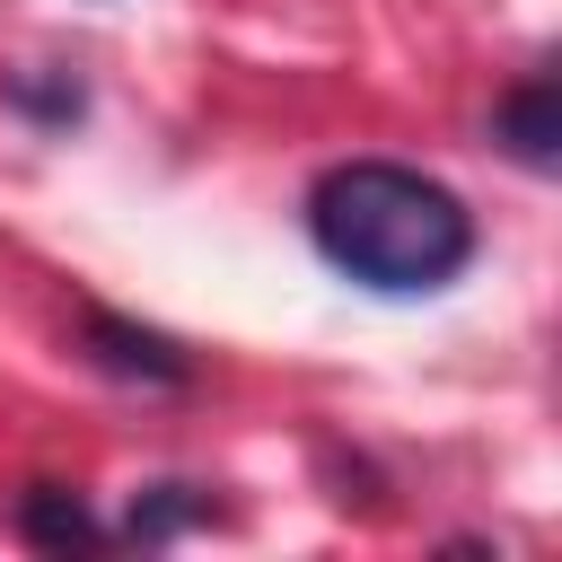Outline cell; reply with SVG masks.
Returning a JSON list of instances; mask_svg holds the SVG:
<instances>
[{
  "label": "cell",
  "instance_id": "obj_2",
  "mask_svg": "<svg viewBox=\"0 0 562 562\" xmlns=\"http://www.w3.org/2000/svg\"><path fill=\"white\" fill-rule=\"evenodd\" d=\"M88 360L114 369V378H140V386H184V378H193V360H184L167 334L123 325V316H105V307H88Z\"/></svg>",
  "mask_w": 562,
  "mask_h": 562
},
{
  "label": "cell",
  "instance_id": "obj_4",
  "mask_svg": "<svg viewBox=\"0 0 562 562\" xmlns=\"http://www.w3.org/2000/svg\"><path fill=\"white\" fill-rule=\"evenodd\" d=\"M501 140H509L518 167H553V149H562V97H553V79H527V88L501 97Z\"/></svg>",
  "mask_w": 562,
  "mask_h": 562
},
{
  "label": "cell",
  "instance_id": "obj_3",
  "mask_svg": "<svg viewBox=\"0 0 562 562\" xmlns=\"http://www.w3.org/2000/svg\"><path fill=\"white\" fill-rule=\"evenodd\" d=\"M18 536H26L35 553H97V544H105V527L88 518V501L61 492V483H26V501H18Z\"/></svg>",
  "mask_w": 562,
  "mask_h": 562
},
{
  "label": "cell",
  "instance_id": "obj_5",
  "mask_svg": "<svg viewBox=\"0 0 562 562\" xmlns=\"http://www.w3.org/2000/svg\"><path fill=\"white\" fill-rule=\"evenodd\" d=\"M202 509H211V501H202L193 483H158L149 501H132V536H140V544H158V536H176V527H193Z\"/></svg>",
  "mask_w": 562,
  "mask_h": 562
},
{
  "label": "cell",
  "instance_id": "obj_1",
  "mask_svg": "<svg viewBox=\"0 0 562 562\" xmlns=\"http://www.w3.org/2000/svg\"><path fill=\"white\" fill-rule=\"evenodd\" d=\"M307 237L334 272H351L360 290H386V299H422V290H448L474 255V211L422 176V167H395V158H342L316 176L307 193Z\"/></svg>",
  "mask_w": 562,
  "mask_h": 562
}]
</instances>
